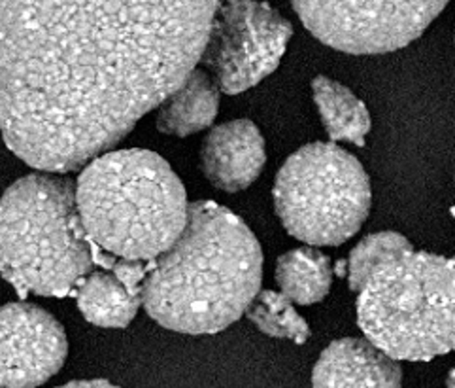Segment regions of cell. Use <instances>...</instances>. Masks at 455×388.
Segmentation results:
<instances>
[{"instance_id":"ac0fdd59","label":"cell","mask_w":455,"mask_h":388,"mask_svg":"<svg viewBox=\"0 0 455 388\" xmlns=\"http://www.w3.org/2000/svg\"><path fill=\"white\" fill-rule=\"evenodd\" d=\"M57 388H119V386L104 381V379H91V381H72V383H67V384L57 386Z\"/></svg>"},{"instance_id":"2e32d148","label":"cell","mask_w":455,"mask_h":388,"mask_svg":"<svg viewBox=\"0 0 455 388\" xmlns=\"http://www.w3.org/2000/svg\"><path fill=\"white\" fill-rule=\"evenodd\" d=\"M246 317L268 337L291 339L297 345L310 339V326L280 292L259 290L246 309Z\"/></svg>"},{"instance_id":"d6986e66","label":"cell","mask_w":455,"mask_h":388,"mask_svg":"<svg viewBox=\"0 0 455 388\" xmlns=\"http://www.w3.org/2000/svg\"><path fill=\"white\" fill-rule=\"evenodd\" d=\"M448 388H453V371H450V377H448Z\"/></svg>"},{"instance_id":"4fadbf2b","label":"cell","mask_w":455,"mask_h":388,"mask_svg":"<svg viewBox=\"0 0 455 388\" xmlns=\"http://www.w3.org/2000/svg\"><path fill=\"white\" fill-rule=\"evenodd\" d=\"M87 322L100 327L129 326L142 305V294L129 290L112 271H91L74 290Z\"/></svg>"},{"instance_id":"8992f818","label":"cell","mask_w":455,"mask_h":388,"mask_svg":"<svg viewBox=\"0 0 455 388\" xmlns=\"http://www.w3.org/2000/svg\"><path fill=\"white\" fill-rule=\"evenodd\" d=\"M272 198L287 233L308 245L339 247L367 220L372 190L355 156L332 142H312L283 161Z\"/></svg>"},{"instance_id":"3957f363","label":"cell","mask_w":455,"mask_h":388,"mask_svg":"<svg viewBox=\"0 0 455 388\" xmlns=\"http://www.w3.org/2000/svg\"><path fill=\"white\" fill-rule=\"evenodd\" d=\"M74 184L89 241L119 260L154 262L186 228V188L169 161L151 150L106 152Z\"/></svg>"},{"instance_id":"ba28073f","label":"cell","mask_w":455,"mask_h":388,"mask_svg":"<svg viewBox=\"0 0 455 388\" xmlns=\"http://www.w3.org/2000/svg\"><path fill=\"white\" fill-rule=\"evenodd\" d=\"M448 6L441 3H293L308 31L355 55L387 53L419 38Z\"/></svg>"},{"instance_id":"52a82bcc","label":"cell","mask_w":455,"mask_h":388,"mask_svg":"<svg viewBox=\"0 0 455 388\" xmlns=\"http://www.w3.org/2000/svg\"><path fill=\"white\" fill-rule=\"evenodd\" d=\"M293 25L261 3L220 4L199 61L227 95H238L275 72Z\"/></svg>"},{"instance_id":"30bf717a","label":"cell","mask_w":455,"mask_h":388,"mask_svg":"<svg viewBox=\"0 0 455 388\" xmlns=\"http://www.w3.org/2000/svg\"><path fill=\"white\" fill-rule=\"evenodd\" d=\"M265 163V139L251 119H233L210 129L201 146L204 176L227 193L250 188Z\"/></svg>"},{"instance_id":"5b68a950","label":"cell","mask_w":455,"mask_h":388,"mask_svg":"<svg viewBox=\"0 0 455 388\" xmlns=\"http://www.w3.org/2000/svg\"><path fill=\"white\" fill-rule=\"evenodd\" d=\"M357 324L395 362L448 354L455 345L453 262L414 250L386 263L359 290Z\"/></svg>"},{"instance_id":"7a4b0ae2","label":"cell","mask_w":455,"mask_h":388,"mask_svg":"<svg viewBox=\"0 0 455 388\" xmlns=\"http://www.w3.org/2000/svg\"><path fill=\"white\" fill-rule=\"evenodd\" d=\"M261 280L263 250L246 222L214 201H195L178 241L149 262L142 305L166 330L220 334L244 315Z\"/></svg>"},{"instance_id":"5bb4252c","label":"cell","mask_w":455,"mask_h":388,"mask_svg":"<svg viewBox=\"0 0 455 388\" xmlns=\"http://www.w3.org/2000/svg\"><path fill=\"white\" fill-rule=\"evenodd\" d=\"M312 95L331 141L365 146V137L371 131V114L367 104L350 87L327 77H315Z\"/></svg>"},{"instance_id":"9a60e30c","label":"cell","mask_w":455,"mask_h":388,"mask_svg":"<svg viewBox=\"0 0 455 388\" xmlns=\"http://www.w3.org/2000/svg\"><path fill=\"white\" fill-rule=\"evenodd\" d=\"M276 282L282 290L280 294L291 303H320L331 290V260L315 248H295L285 252L276 263Z\"/></svg>"},{"instance_id":"277c9868","label":"cell","mask_w":455,"mask_h":388,"mask_svg":"<svg viewBox=\"0 0 455 388\" xmlns=\"http://www.w3.org/2000/svg\"><path fill=\"white\" fill-rule=\"evenodd\" d=\"M91 245L70 178L27 174L0 198V275L23 300L74 295L95 271Z\"/></svg>"},{"instance_id":"6da1fadb","label":"cell","mask_w":455,"mask_h":388,"mask_svg":"<svg viewBox=\"0 0 455 388\" xmlns=\"http://www.w3.org/2000/svg\"><path fill=\"white\" fill-rule=\"evenodd\" d=\"M220 3H0V133L50 174L112 150L196 69Z\"/></svg>"},{"instance_id":"7c38bea8","label":"cell","mask_w":455,"mask_h":388,"mask_svg":"<svg viewBox=\"0 0 455 388\" xmlns=\"http://www.w3.org/2000/svg\"><path fill=\"white\" fill-rule=\"evenodd\" d=\"M218 110L220 87L206 70L193 69L161 102L156 122L163 135L189 137L214 124Z\"/></svg>"},{"instance_id":"8fae6325","label":"cell","mask_w":455,"mask_h":388,"mask_svg":"<svg viewBox=\"0 0 455 388\" xmlns=\"http://www.w3.org/2000/svg\"><path fill=\"white\" fill-rule=\"evenodd\" d=\"M312 388H403V369L367 339L344 337L315 362Z\"/></svg>"},{"instance_id":"e0dca14e","label":"cell","mask_w":455,"mask_h":388,"mask_svg":"<svg viewBox=\"0 0 455 388\" xmlns=\"http://www.w3.org/2000/svg\"><path fill=\"white\" fill-rule=\"evenodd\" d=\"M411 252H414L412 243L401 233L380 231L365 237L352 250L350 262L346 263L350 288L354 292H359L380 267L393 260H399Z\"/></svg>"},{"instance_id":"9c48e42d","label":"cell","mask_w":455,"mask_h":388,"mask_svg":"<svg viewBox=\"0 0 455 388\" xmlns=\"http://www.w3.org/2000/svg\"><path fill=\"white\" fill-rule=\"evenodd\" d=\"M65 327L45 309L12 302L0 307V388H36L65 366Z\"/></svg>"}]
</instances>
